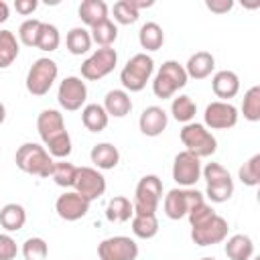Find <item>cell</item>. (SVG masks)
I'll list each match as a JSON object with an SVG mask.
<instances>
[{
  "instance_id": "cell-18",
  "label": "cell",
  "mask_w": 260,
  "mask_h": 260,
  "mask_svg": "<svg viewBox=\"0 0 260 260\" xmlns=\"http://www.w3.org/2000/svg\"><path fill=\"white\" fill-rule=\"evenodd\" d=\"M167 122H169V116H167V112L160 106L144 108L140 118H138L140 132L144 136H158V134H162V130L167 128Z\"/></svg>"
},
{
  "instance_id": "cell-7",
  "label": "cell",
  "mask_w": 260,
  "mask_h": 260,
  "mask_svg": "<svg viewBox=\"0 0 260 260\" xmlns=\"http://www.w3.org/2000/svg\"><path fill=\"white\" fill-rule=\"evenodd\" d=\"M57 75H59V67H57V63L53 59H49V57L37 59L30 65L28 73H26V89H28V93H32L37 98L49 93V89L53 87Z\"/></svg>"
},
{
  "instance_id": "cell-32",
  "label": "cell",
  "mask_w": 260,
  "mask_h": 260,
  "mask_svg": "<svg viewBox=\"0 0 260 260\" xmlns=\"http://www.w3.org/2000/svg\"><path fill=\"white\" fill-rule=\"evenodd\" d=\"M89 35H91V43H98L100 47H112V43L118 39V26L108 16L95 26H91Z\"/></svg>"
},
{
  "instance_id": "cell-11",
  "label": "cell",
  "mask_w": 260,
  "mask_h": 260,
  "mask_svg": "<svg viewBox=\"0 0 260 260\" xmlns=\"http://www.w3.org/2000/svg\"><path fill=\"white\" fill-rule=\"evenodd\" d=\"M75 193H79L83 199H87L89 203L98 197L104 195L106 191V179L104 175L93 169V167H77V175H75Z\"/></svg>"
},
{
  "instance_id": "cell-20",
  "label": "cell",
  "mask_w": 260,
  "mask_h": 260,
  "mask_svg": "<svg viewBox=\"0 0 260 260\" xmlns=\"http://www.w3.org/2000/svg\"><path fill=\"white\" fill-rule=\"evenodd\" d=\"M215 69V59L211 53L207 51H197L189 57L187 65H185V71H187V77H193V79H205L211 75V71Z\"/></svg>"
},
{
  "instance_id": "cell-40",
  "label": "cell",
  "mask_w": 260,
  "mask_h": 260,
  "mask_svg": "<svg viewBox=\"0 0 260 260\" xmlns=\"http://www.w3.org/2000/svg\"><path fill=\"white\" fill-rule=\"evenodd\" d=\"M41 20H37V18H28V20H24L22 24H20V28H18V39H20V43L22 45H26V47H37V39H39V32H41Z\"/></svg>"
},
{
  "instance_id": "cell-6",
  "label": "cell",
  "mask_w": 260,
  "mask_h": 260,
  "mask_svg": "<svg viewBox=\"0 0 260 260\" xmlns=\"http://www.w3.org/2000/svg\"><path fill=\"white\" fill-rule=\"evenodd\" d=\"M162 199V181L156 175H144L134 191L132 209L134 213H156Z\"/></svg>"
},
{
  "instance_id": "cell-15",
  "label": "cell",
  "mask_w": 260,
  "mask_h": 260,
  "mask_svg": "<svg viewBox=\"0 0 260 260\" xmlns=\"http://www.w3.org/2000/svg\"><path fill=\"white\" fill-rule=\"evenodd\" d=\"M173 179L181 187H193L201 179V162L195 154L183 150L173 160Z\"/></svg>"
},
{
  "instance_id": "cell-23",
  "label": "cell",
  "mask_w": 260,
  "mask_h": 260,
  "mask_svg": "<svg viewBox=\"0 0 260 260\" xmlns=\"http://www.w3.org/2000/svg\"><path fill=\"white\" fill-rule=\"evenodd\" d=\"M89 156H91V162H93L98 169H104V171L114 169V167L120 162V152H118V148H116L114 144H110V142H100V144H95V146L91 148Z\"/></svg>"
},
{
  "instance_id": "cell-45",
  "label": "cell",
  "mask_w": 260,
  "mask_h": 260,
  "mask_svg": "<svg viewBox=\"0 0 260 260\" xmlns=\"http://www.w3.org/2000/svg\"><path fill=\"white\" fill-rule=\"evenodd\" d=\"M37 6H39V2H37V0H16V2H14L16 12H20L22 16L32 14V12L37 10Z\"/></svg>"
},
{
  "instance_id": "cell-22",
  "label": "cell",
  "mask_w": 260,
  "mask_h": 260,
  "mask_svg": "<svg viewBox=\"0 0 260 260\" xmlns=\"http://www.w3.org/2000/svg\"><path fill=\"white\" fill-rule=\"evenodd\" d=\"M225 256L230 260H250L254 256V242L246 234H234L225 242Z\"/></svg>"
},
{
  "instance_id": "cell-41",
  "label": "cell",
  "mask_w": 260,
  "mask_h": 260,
  "mask_svg": "<svg viewBox=\"0 0 260 260\" xmlns=\"http://www.w3.org/2000/svg\"><path fill=\"white\" fill-rule=\"evenodd\" d=\"M45 146H47V152H49L53 158H67V156L71 154V138H69V132L59 134L57 138H53V140L47 142Z\"/></svg>"
},
{
  "instance_id": "cell-42",
  "label": "cell",
  "mask_w": 260,
  "mask_h": 260,
  "mask_svg": "<svg viewBox=\"0 0 260 260\" xmlns=\"http://www.w3.org/2000/svg\"><path fill=\"white\" fill-rule=\"evenodd\" d=\"M215 215V211H213V207L211 205H207L205 201L203 203H199V205H195L189 213H187V217H189V223H191V228H197V225H201V223H205V221H209L211 217Z\"/></svg>"
},
{
  "instance_id": "cell-9",
  "label": "cell",
  "mask_w": 260,
  "mask_h": 260,
  "mask_svg": "<svg viewBox=\"0 0 260 260\" xmlns=\"http://www.w3.org/2000/svg\"><path fill=\"white\" fill-rule=\"evenodd\" d=\"M118 63V53L112 47H100L95 53H91L83 63H81V77L89 81H98L106 77L108 73L114 71Z\"/></svg>"
},
{
  "instance_id": "cell-46",
  "label": "cell",
  "mask_w": 260,
  "mask_h": 260,
  "mask_svg": "<svg viewBox=\"0 0 260 260\" xmlns=\"http://www.w3.org/2000/svg\"><path fill=\"white\" fill-rule=\"evenodd\" d=\"M8 14H10V8H8V4H6L4 0H0V24L8 20Z\"/></svg>"
},
{
  "instance_id": "cell-10",
  "label": "cell",
  "mask_w": 260,
  "mask_h": 260,
  "mask_svg": "<svg viewBox=\"0 0 260 260\" xmlns=\"http://www.w3.org/2000/svg\"><path fill=\"white\" fill-rule=\"evenodd\" d=\"M100 260H136L138 244L128 236H112L98 246Z\"/></svg>"
},
{
  "instance_id": "cell-36",
  "label": "cell",
  "mask_w": 260,
  "mask_h": 260,
  "mask_svg": "<svg viewBox=\"0 0 260 260\" xmlns=\"http://www.w3.org/2000/svg\"><path fill=\"white\" fill-rule=\"evenodd\" d=\"M75 175H77V167L65 160H55L53 171H51V179L59 185V187H73L75 183Z\"/></svg>"
},
{
  "instance_id": "cell-14",
  "label": "cell",
  "mask_w": 260,
  "mask_h": 260,
  "mask_svg": "<svg viewBox=\"0 0 260 260\" xmlns=\"http://www.w3.org/2000/svg\"><path fill=\"white\" fill-rule=\"evenodd\" d=\"M203 120H205V126L211 130H228L238 124V110L230 102L217 100L207 104Z\"/></svg>"
},
{
  "instance_id": "cell-27",
  "label": "cell",
  "mask_w": 260,
  "mask_h": 260,
  "mask_svg": "<svg viewBox=\"0 0 260 260\" xmlns=\"http://www.w3.org/2000/svg\"><path fill=\"white\" fill-rule=\"evenodd\" d=\"M132 232L140 240H150L158 234V217L156 213H134L132 215Z\"/></svg>"
},
{
  "instance_id": "cell-24",
  "label": "cell",
  "mask_w": 260,
  "mask_h": 260,
  "mask_svg": "<svg viewBox=\"0 0 260 260\" xmlns=\"http://www.w3.org/2000/svg\"><path fill=\"white\" fill-rule=\"evenodd\" d=\"M77 12H79L81 22L91 28L98 22H102L104 18H108V4L104 0H83L79 4V10Z\"/></svg>"
},
{
  "instance_id": "cell-37",
  "label": "cell",
  "mask_w": 260,
  "mask_h": 260,
  "mask_svg": "<svg viewBox=\"0 0 260 260\" xmlns=\"http://www.w3.org/2000/svg\"><path fill=\"white\" fill-rule=\"evenodd\" d=\"M238 179L248 185V187H256L260 183V154H254L250 160H246L240 171H238Z\"/></svg>"
},
{
  "instance_id": "cell-8",
  "label": "cell",
  "mask_w": 260,
  "mask_h": 260,
  "mask_svg": "<svg viewBox=\"0 0 260 260\" xmlns=\"http://www.w3.org/2000/svg\"><path fill=\"white\" fill-rule=\"evenodd\" d=\"M203 195L197 191V189H191V187H179V189H171L167 195H165V201H162V207H165V215L169 219H181L185 217L195 205L203 203Z\"/></svg>"
},
{
  "instance_id": "cell-49",
  "label": "cell",
  "mask_w": 260,
  "mask_h": 260,
  "mask_svg": "<svg viewBox=\"0 0 260 260\" xmlns=\"http://www.w3.org/2000/svg\"><path fill=\"white\" fill-rule=\"evenodd\" d=\"M201 260H215V258H201Z\"/></svg>"
},
{
  "instance_id": "cell-19",
  "label": "cell",
  "mask_w": 260,
  "mask_h": 260,
  "mask_svg": "<svg viewBox=\"0 0 260 260\" xmlns=\"http://www.w3.org/2000/svg\"><path fill=\"white\" fill-rule=\"evenodd\" d=\"M211 87H213V93L217 98H221V102H228L230 98H236L238 91H240V77L230 71V69H221L213 75L211 79Z\"/></svg>"
},
{
  "instance_id": "cell-5",
  "label": "cell",
  "mask_w": 260,
  "mask_h": 260,
  "mask_svg": "<svg viewBox=\"0 0 260 260\" xmlns=\"http://www.w3.org/2000/svg\"><path fill=\"white\" fill-rule=\"evenodd\" d=\"M154 71V61L146 53H136L128 59L124 69L120 71V81L128 91H142L146 81Z\"/></svg>"
},
{
  "instance_id": "cell-39",
  "label": "cell",
  "mask_w": 260,
  "mask_h": 260,
  "mask_svg": "<svg viewBox=\"0 0 260 260\" xmlns=\"http://www.w3.org/2000/svg\"><path fill=\"white\" fill-rule=\"evenodd\" d=\"M49 254V246L43 238H28L22 244V256L24 260H45Z\"/></svg>"
},
{
  "instance_id": "cell-21",
  "label": "cell",
  "mask_w": 260,
  "mask_h": 260,
  "mask_svg": "<svg viewBox=\"0 0 260 260\" xmlns=\"http://www.w3.org/2000/svg\"><path fill=\"white\" fill-rule=\"evenodd\" d=\"M104 110L108 116H114V118H124L130 114L132 110V100L128 95V91L124 89H112L106 93L104 98Z\"/></svg>"
},
{
  "instance_id": "cell-29",
  "label": "cell",
  "mask_w": 260,
  "mask_h": 260,
  "mask_svg": "<svg viewBox=\"0 0 260 260\" xmlns=\"http://www.w3.org/2000/svg\"><path fill=\"white\" fill-rule=\"evenodd\" d=\"M65 47L71 55H83L91 49V35L89 30L81 28V26H75L71 28L67 35H65Z\"/></svg>"
},
{
  "instance_id": "cell-38",
  "label": "cell",
  "mask_w": 260,
  "mask_h": 260,
  "mask_svg": "<svg viewBox=\"0 0 260 260\" xmlns=\"http://www.w3.org/2000/svg\"><path fill=\"white\" fill-rule=\"evenodd\" d=\"M114 12V20L118 24H134L138 20V10L132 6L130 0H118L112 8Z\"/></svg>"
},
{
  "instance_id": "cell-16",
  "label": "cell",
  "mask_w": 260,
  "mask_h": 260,
  "mask_svg": "<svg viewBox=\"0 0 260 260\" xmlns=\"http://www.w3.org/2000/svg\"><path fill=\"white\" fill-rule=\"evenodd\" d=\"M55 209H57V213H59L61 219H65V221H77V219H81L83 215H87V211H89V201L83 199L79 193L69 191V193H63V195L57 197Z\"/></svg>"
},
{
  "instance_id": "cell-26",
  "label": "cell",
  "mask_w": 260,
  "mask_h": 260,
  "mask_svg": "<svg viewBox=\"0 0 260 260\" xmlns=\"http://www.w3.org/2000/svg\"><path fill=\"white\" fill-rule=\"evenodd\" d=\"M26 223V211L20 203H6L0 209V225L8 232H18Z\"/></svg>"
},
{
  "instance_id": "cell-30",
  "label": "cell",
  "mask_w": 260,
  "mask_h": 260,
  "mask_svg": "<svg viewBox=\"0 0 260 260\" xmlns=\"http://www.w3.org/2000/svg\"><path fill=\"white\" fill-rule=\"evenodd\" d=\"M138 43L146 51H158L165 43V32L156 22H146L138 32Z\"/></svg>"
},
{
  "instance_id": "cell-31",
  "label": "cell",
  "mask_w": 260,
  "mask_h": 260,
  "mask_svg": "<svg viewBox=\"0 0 260 260\" xmlns=\"http://www.w3.org/2000/svg\"><path fill=\"white\" fill-rule=\"evenodd\" d=\"M18 41L12 30H0V69L10 67L18 57Z\"/></svg>"
},
{
  "instance_id": "cell-34",
  "label": "cell",
  "mask_w": 260,
  "mask_h": 260,
  "mask_svg": "<svg viewBox=\"0 0 260 260\" xmlns=\"http://www.w3.org/2000/svg\"><path fill=\"white\" fill-rule=\"evenodd\" d=\"M61 45V35H59V28L55 24H49V22H43L41 24V32H39V39H37V49L41 51H57Z\"/></svg>"
},
{
  "instance_id": "cell-13",
  "label": "cell",
  "mask_w": 260,
  "mask_h": 260,
  "mask_svg": "<svg viewBox=\"0 0 260 260\" xmlns=\"http://www.w3.org/2000/svg\"><path fill=\"white\" fill-rule=\"evenodd\" d=\"M228 230H230L228 219L215 213L209 221H205L197 228H191V238L197 246H213L228 238Z\"/></svg>"
},
{
  "instance_id": "cell-33",
  "label": "cell",
  "mask_w": 260,
  "mask_h": 260,
  "mask_svg": "<svg viewBox=\"0 0 260 260\" xmlns=\"http://www.w3.org/2000/svg\"><path fill=\"white\" fill-rule=\"evenodd\" d=\"M171 114L177 122L189 124L197 114V106L189 95H179V98H173L171 102Z\"/></svg>"
},
{
  "instance_id": "cell-35",
  "label": "cell",
  "mask_w": 260,
  "mask_h": 260,
  "mask_svg": "<svg viewBox=\"0 0 260 260\" xmlns=\"http://www.w3.org/2000/svg\"><path fill=\"white\" fill-rule=\"evenodd\" d=\"M242 114L248 122H258L260 120V85H254L244 93Z\"/></svg>"
},
{
  "instance_id": "cell-3",
  "label": "cell",
  "mask_w": 260,
  "mask_h": 260,
  "mask_svg": "<svg viewBox=\"0 0 260 260\" xmlns=\"http://www.w3.org/2000/svg\"><path fill=\"white\" fill-rule=\"evenodd\" d=\"M201 175L205 179V195L213 203H223L234 193V181L228 173V169L219 162H207L201 169Z\"/></svg>"
},
{
  "instance_id": "cell-1",
  "label": "cell",
  "mask_w": 260,
  "mask_h": 260,
  "mask_svg": "<svg viewBox=\"0 0 260 260\" xmlns=\"http://www.w3.org/2000/svg\"><path fill=\"white\" fill-rule=\"evenodd\" d=\"M14 162L20 171L28 173V175H37V177H51V171H53V156L47 152L45 146L37 144V142H24L18 146L16 150V156H14Z\"/></svg>"
},
{
  "instance_id": "cell-28",
  "label": "cell",
  "mask_w": 260,
  "mask_h": 260,
  "mask_svg": "<svg viewBox=\"0 0 260 260\" xmlns=\"http://www.w3.org/2000/svg\"><path fill=\"white\" fill-rule=\"evenodd\" d=\"M108 114L100 104H87L81 110V122L89 132H102L108 126Z\"/></svg>"
},
{
  "instance_id": "cell-4",
  "label": "cell",
  "mask_w": 260,
  "mask_h": 260,
  "mask_svg": "<svg viewBox=\"0 0 260 260\" xmlns=\"http://www.w3.org/2000/svg\"><path fill=\"white\" fill-rule=\"evenodd\" d=\"M181 142L185 144V150L191 152V154H195L197 158L211 156L217 150L215 136L203 124H197V122H189V124L183 126V130H181Z\"/></svg>"
},
{
  "instance_id": "cell-47",
  "label": "cell",
  "mask_w": 260,
  "mask_h": 260,
  "mask_svg": "<svg viewBox=\"0 0 260 260\" xmlns=\"http://www.w3.org/2000/svg\"><path fill=\"white\" fill-rule=\"evenodd\" d=\"M130 2H132V6H134L136 10H140V8H148V6L154 4L152 0H130Z\"/></svg>"
},
{
  "instance_id": "cell-12",
  "label": "cell",
  "mask_w": 260,
  "mask_h": 260,
  "mask_svg": "<svg viewBox=\"0 0 260 260\" xmlns=\"http://www.w3.org/2000/svg\"><path fill=\"white\" fill-rule=\"evenodd\" d=\"M57 100L61 104V108L75 112L79 110L85 100H87V85L85 81H81V77L77 75H69L59 83V91H57Z\"/></svg>"
},
{
  "instance_id": "cell-43",
  "label": "cell",
  "mask_w": 260,
  "mask_h": 260,
  "mask_svg": "<svg viewBox=\"0 0 260 260\" xmlns=\"http://www.w3.org/2000/svg\"><path fill=\"white\" fill-rule=\"evenodd\" d=\"M18 254L16 242L8 234H0V260H14Z\"/></svg>"
},
{
  "instance_id": "cell-44",
  "label": "cell",
  "mask_w": 260,
  "mask_h": 260,
  "mask_svg": "<svg viewBox=\"0 0 260 260\" xmlns=\"http://www.w3.org/2000/svg\"><path fill=\"white\" fill-rule=\"evenodd\" d=\"M205 6H207L211 12H215V14H223V12L232 10L234 2H232V0H207Z\"/></svg>"
},
{
  "instance_id": "cell-2",
  "label": "cell",
  "mask_w": 260,
  "mask_h": 260,
  "mask_svg": "<svg viewBox=\"0 0 260 260\" xmlns=\"http://www.w3.org/2000/svg\"><path fill=\"white\" fill-rule=\"evenodd\" d=\"M187 71L181 63L177 61H165L160 65V69L156 71L154 75V81H152V91L156 98L160 100H167V98H173L175 91H179L181 87L187 85Z\"/></svg>"
},
{
  "instance_id": "cell-25",
  "label": "cell",
  "mask_w": 260,
  "mask_h": 260,
  "mask_svg": "<svg viewBox=\"0 0 260 260\" xmlns=\"http://www.w3.org/2000/svg\"><path fill=\"white\" fill-rule=\"evenodd\" d=\"M134 215V209H132V201L124 195H116L108 201L106 205V219L108 221H114V223H124L128 221L130 217Z\"/></svg>"
},
{
  "instance_id": "cell-17",
  "label": "cell",
  "mask_w": 260,
  "mask_h": 260,
  "mask_svg": "<svg viewBox=\"0 0 260 260\" xmlns=\"http://www.w3.org/2000/svg\"><path fill=\"white\" fill-rule=\"evenodd\" d=\"M37 130H39V136L41 140L47 144L51 142L53 138H57L59 134L67 132L65 130V120H63V114L59 110H43L37 118Z\"/></svg>"
},
{
  "instance_id": "cell-48",
  "label": "cell",
  "mask_w": 260,
  "mask_h": 260,
  "mask_svg": "<svg viewBox=\"0 0 260 260\" xmlns=\"http://www.w3.org/2000/svg\"><path fill=\"white\" fill-rule=\"evenodd\" d=\"M4 118H6V108H4V104L0 102V124L4 122Z\"/></svg>"
}]
</instances>
